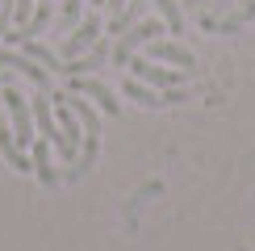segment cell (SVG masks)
Returning a JSON list of instances; mask_svg holds the SVG:
<instances>
[{
	"mask_svg": "<svg viewBox=\"0 0 255 251\" xmlns=\"http://www.w3.org/2000/svg\"><path fill=\"white\" fill-rule=\"evenodd\" d=\"M159 34H167L163 21H138V25H130V29L118 38V46H113V59L126 67V63H130V55H138V50H142L146 42H155Z\"/></svg>",
	"mask_w": 255,
	"mask_h": 251,
	"instance_id": "obj_1",
	"label": "cell"
},
{
	"mask_svg": "<svg viewBox=\"0 0 255 251\" xmlns=\"http://www.w3.org/2000/svg\"><path fill=\"white\" fill-rule=\"evenodd\" d=\"M59 155L67 163H76V155H80V142H84V126H80V118H76V109H71L67 101H63V92H59Z\"/></svg>",
	"mask_w": 255,
	"mask_h": 251,
	"instance_id": "obj_2",
	"label": "cell"
},
{
	"mask_svg": "<svg viewBox=\"0 0 255 251\" xmlns=\"http://www.w3.org/2000/svg\"><path fill=\"white\" fill-rule=\"evenodd\" d=\"M0 101H4L8 118H13V138H17V146H25V151H29V142H34V113H29L25 97H21L17 88H0Z\"/></svg>",
	"mask_w": 255,
	"mask_h": 251,
	"instance_id": "obj_3",
	"label": "cell"
},
{
	"mask_svg": "<svg viewBox=\"0 0 255 251\" xmlns=\"http://www.w3.org/2000/svg\"><path fill=\"white\" fill-rule=\"evenodd\" d=\"M130 76L134 80H142V84H159V88H180L184 84V76L172 67H159V59H146V55H130Z\"/></svg>",
	"mask_w": 255,
	"mask_h": 251,
	"instance_id": "obj_4",
	"label": "cell"
},
{
	"mask_svg": "<svg viewBox=\"0 0 255 251\" xmlns=\"http://www.w3.org/2000/svg\"><path fill=\"white\" fill-rule=\"evenodd\" d=\"M101 34H105L101 17H97V13H88V17H84L80 25H76V34L63 42V63H67V59H76V55H84V50H92V46L101 42Z\"/></svg>",
	"mask_w": 255,
	"mask_h": 251,
	"instance_id": "obj_5",
	"label": "cell"
},
{
	"mask_svg": "<svg viewBox=\"0 0 255 251\" xmlns=\"http://www.w3.org/2000/svg\"><path fill=\"white\" fill-rule=\"evenodd\" d=\"M71 92L88 97V101L97 105L101 113H109V118H118V113H122V101L113 97V88H105L101 80H88V76H71Z\"/></svg>",
	"mask_w": 255,
	"mask_h": 251,
	"instance_id": "obj_6",
	"label": "cell"
},
{
	"mask_svg": "<svg viewBox=\"0 0 255 251\" xmlns=\"http://www.w3.org/2000/svg\"><path fill=\"white\" fill-rule=\"evenodd\" d=\"M0 67H13V71H21V76L34 80V88L50 92V71L42 67V63H34L29 55H21V50H0Z\"/></svg>",
	"mask_w": 255,
	"mask_h": 251,
	"instance_id": "obj_7",
	"label": "cell"
},
{
	"mask_svg": "<svg viewBox=\"0 0 255 251\" xmlns=\"http://www.w3.org/2000/svg\"><path fill=\"white\" fill-rule=\"evenodd\" d=\"M146 59H159V63H176V67H188V71L197 67L193 50H184L180 42H167V38H155V42H146Z\"/></svg>",
	"mask_w": 255,
	"mask_h": 251,
	"instance_id": "obj_8",
	"label": "cell"
},
{
	"mask_svg": "<svg viewBox=\"0 0 255 251\" xmlns=\"http://www.w3.org/2000/svg\"><path fill=\"white\" fill-rule=\"evenodd\" d=\"M29 172H38V180L46 184V188L59 184V172L50 167V142H46V138H34V142H29Z\"/></svg>",
	"mask_w": 255,
	"mask_h": 251,
	"instance_id": "obj_9",
	"label": "cell"
},
{
	"mask_svg": "<svg viewBox=\"0 0 255 251\" xmlns=\"http://www.w3.org/2000/svg\"><path fill=\"white\" fill-rule=\"evenodd\" d=\"M4 42H13V46H21V55H29L34 63H42L46 71H63V59L55 55L50 46H42L38 38H13V34H4Z\"/></svg>",
	"mask_w": 255,
	"mask_h": 251,
	"instance_id": "obj_10",
	"label": "cell"
},
{
	"mask_svg": "<svg viewBox=\"0 0 255 251\" xmlns=\"http://www.w3.org/2000/svg\"><path fill=\"white\" fill-rule=\"evenodd\" d=\"M0 155H4V163L13 167V172H29V151L17 146V138H13L8 126H0Z\"/></svg>",
	"mask_w": 255,
	"mask_h": 251,
	"instance_id": "obj_11",
	"label": "cell"
},
{
	"mask_svg": "<svg viewBox=\"0 0 255 251\" xmlns=\"http://www.w3.org/2000/svg\"><path fill=\"white\" fill-rule=\"evenodd\" d=\"M105 55H109V46H105V42H97V46H92V55L84 50V55H76V59L63 63V76H88V71H97V67H101V59H105Z\"/></svg>",
	"mask_w": 255,
	"mask_h": 251,
	"instance_id": "obj_12",
	"label": "cell"
},
{
	"mask_svg": "<svg viewBox=\"0 0 255 251\" xmlns=\"http://www.w3.org/2000/svg\"><path fill=\"white\" fill-rule=\"evenodd\" d=\"M146 4H151V0H130V4H126L122 13L113 17V25H109V34H118V38H122L126 29H130V25H138V21H142V8H146Z\"/></svg>",
	"mask_w": 255,
	"mask_h": 251,
	"instance_id": "obj_13",
	"label": "cell"
},
{
	"mask_svg": "<svg viewBox=\"0 0 255 251\" xmlns=\"http://www.w3.org/2000/svg\"><path fill=\"white\" fill-rule=\"evenodd\" d=\"M251 17H255V0H243V4H239V8H235V13H230L226 21H214L209 29H222V34H239V29L247 25Z\"/></svg>",
	"mask_w": 255,
	"mask_h": 251,
	"instance_id": "obj_14",
	"label": "cell"
},
{
	"mask_svg": "<svg viewBox=\"0 0 255 251\" xmlns=\"http://www.w3.org/2000/svg\"><path fill=\"white\" fill-rule=\"evenodd\" d=\"M159 8V21L167 25V34H180L184 29V8H180V0H151Z\"/></svg>",
	"mask_w": 255,
	"mask_h": 251,
	"instance_id": "obj_15",
	"label": "cell"
},
{
	"mask_svg": "<svg viewBox=\"0 0 255 251\" xmlns=\"http://www.w3.org/2000/svg\"><path fill=\"white\" fill-rule=\"evenodd\" d=\"M126 97L138 101V105H146V109H159V105H163V101H159V92H151L142 80H134V76L126 80Z\"/></svg>",
	"mask_w": 255,
	"mask_h": 251,
	"instance_id": "obj_16",
	"label": "cell"
},
{
	"mask_svg": "<svg viewBox=\"0 0 255 251\" xmlns=\"http://www.w3.org/2000/svg\"><path fill=\"white\" fill-rule=\"evenodd\" d=\"M76 13H80V0H67V4H63V17L71 21V17H76Z\"/></svg>",
	"mask_w": 255,
	"mask_h": 251,
	"instance_id": "obj_17",
	"label": "cell"
},
{
	"mask_svg": "<svg viewBox=\"0 0 255 251\" xmlns=\"http://www.w3.org/2000/svg\"><path fill=\"white\" fill-rule=\"evenodd\" d=\"M105 4H109V8H113V17H118V13H122V8H126V4H130V0H105Z\"/></svg>",
	"mask_w": 255,
	"mask_h": 251,
	"instance_id": "obj_18",
	"label": "cell"
},
{
	"mask_svg": "<svg viewBox=\"0 0 255 251\" xmlns=\"http://www.w3.org/2000/svg\"><path fill=\"white\" fill-rule=\"evenodd\" d=\"M180 4H184V8H197V4H205V0H180Z\"/></svg>",
	"mask_w": 255,
	"mask_h": 251,
	"instance_id": "obj_19",
	"label": "cell"
}]
</instances>
